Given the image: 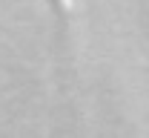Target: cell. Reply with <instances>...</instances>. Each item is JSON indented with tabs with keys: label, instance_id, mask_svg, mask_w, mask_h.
I'll list each match as a JSON object with an SVG mask.
<instances>
[{
	"label": "cell",
	"instance_id": "cell-1",
	"mask_svg": "<svg viewBox=\"0 0 149 138\" xmlns=\"http://www.w3.org/2000/svg\"><path fill=\"white\" fill-rule=\"evenodd\" d=\"M74 3H77V0H52V6H55L60 15H72V12H74Z\"/></svg>",
	"mask_w": 149,
	"mask_h": 138
}]
</instances>
